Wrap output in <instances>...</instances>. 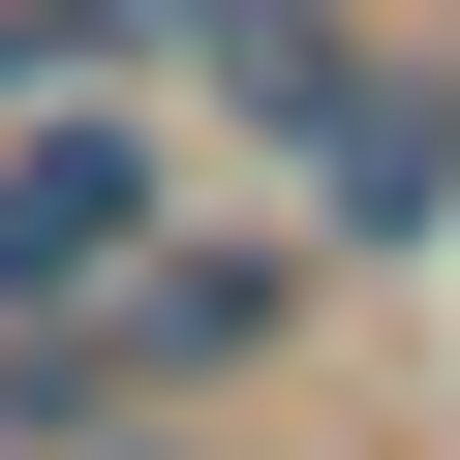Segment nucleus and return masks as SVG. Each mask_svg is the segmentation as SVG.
<instances>
[{"instance_id":"nucleus-1","label":"nucleus","mask_w":460,"mask_h":460,"mask_svg":"<svg viewBox=\"0 0 460 460\" xmlns=\"http://www.w3.org/2000/svg\"><path fill=\"white\" fill-rule=\"evenodd\" d=\"M307 307H338V246H307V215H184L123 307H62V338H31V399H0V429H31V460H93V429H215Z\"/></svg>"},{"instance_id":"nucleus-3","label":"nucleus","mask_w":460,"mask_h":460,"mask_svg":"<svg viewBox=\"0 0 460 460\" xmlns=\"http://www.w3.org/2000/svg\"><path fill=\"white\" fill-rule=\"evenodd\" d=\"M277 184H307V246H429V215H460V62H399V31H368V93H338Z\"/></svg>"},{"instance_id":"nucleus-2","label":"nucleus","mask_w":460,"mask_h":460,"mask_svg":"<svg viewBox=\"0 0 460 460\" xmlns=\"http://www.w3.org/2000/svg\"><path fill=\"white\" fill-rule=\"evenodd\" d=\"M154 246H184V93H31L0 123V368L62 307H123Z\"/></svg>"},{"instance_id":"nucleus-4","label":"nucleus","mask_w":460,"mask_h":460,"mask_svg":"<svg viewBox=\"0 0 460 460\" xmlns=\"http://www.w3.org/2000/svg\"><path fill=\"white\" fill-rule=\"evenodd\" d=\"M93 460H246V429H93Z\"/></svg>"}]
</instances>
